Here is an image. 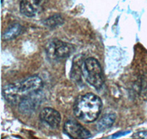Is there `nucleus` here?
Here are the masks:
<instances>
[{"label":"nucleus","instance_id":"1","mask_svg":"<svg viewBox=\"0 0 147 139\" xmlns=\"http://www.w3.org/2000/svg\"><path fill=\"white\" fill-rule=\"evenodd\" d=\"M43 86V81L38 76H31L22 82L5 86L2 93L5 100L11 103L21 102L33 93L38 92Z\"/></svg>","mask_w":147,"mask_h":139},{"label":"nucleus","instance_id":"2","mask_svg":"<svg viewBox=\"0 0 147 139\" xmlns=\"http://www.w3.org/2000/svg\"><path fill=\"white\" fill-rule=\"evenodd\" d=\"M102 108L100 98L96 94L88 93L80 96L76 101L74 112L79 119L85 122H93L96 120Z\"/></svg>","mask_w":147,"mask_h":139},{"label":"nucleus","instance_id":"3","mask_svg":"<svg viewBox=\"0 0 147 139\" xmlns=\"http://www.w3.org/2000/svg\"><path fill=\"white\" fill-rule=\"evenodd\" d=\"M82 74L89 84L96 89L102 88L104 84L102 70L99 62L94 58H88L83 61Z\"/></svg>","mask_w":147,"mask_h":139},{"label":"nucleus","instance_id":"4","mask_svg":"<svg viewBox=\"0 0 147 139\" xmlns=\"http://www.w3.org/2000/svg\"><path fill=\"white\" fill-rule=\"evenodd\" d=\"M46 50L49 58L56 60L69 57L73 53L74 48L69 43L54 39L49 42Z\"/></svg>","mask_w":147,"mask_h":139},{"label":"nucleus","instance_id":"5","mask_svg":"<svg viewBox=\"0 0 147 139\" xmlns=\"http://www.w3.org/2000/svg\"><path fill=\"white\" fill-rule=\"evenodd\" d=\"M64 132L71 138L86 139L91 137L90 132L74 120L66 122L64 125Z\"/></svg>","mask_w":147,"mask_h":139},{"label":"nucleus","instance_id":"6","mask_svg":"<svg viewBox=\"0 0 147 139\" xmlns=\"http://www.w3.org/2000/svg\"><path fill=\"white\" fill-rule=\"evenodd\" d=\"M40 119L52 128H57L61 122L60 113L52 108H45L42 110L40 114Z\"/></svg>","mask_w":147,"mask_h":139},{"label":"nucleus","instance_id":"7","mask_svg":"<svg viewBox=\"0 0 147 139\" xmlns=\"http://www.w3.org/2000/svg\"><path fill=\"white\" fill-rule=\"evenodd\" d=\"M38 92L30 94L21 101L19 104V110L21 112L24 114L30 113L34 111L36 107H38L40 100L38 99Z\"/></svg>","mask_w":147,"mask_h":139},{"label":"nucleus","instance_id":"8","mask_svg":"<svg viewBox=\"0 0 147 139\" xmlns=\"http://www.w3.org/2000/svg\"><path fill=\"white\" fill-rule=\"evenodd\" d=\"M40 0H22L20 10L27 17H33L38 10Z\"/></svg>","mask_w":147,"mask_h":139},{"label":"nucleus","instance_id":"9","mask_svg":"<svg viewBox=\"0 0 147 139\" xmlns=\"http://www.w3.org/2000/svg\"><path fill=\"white\" fill-rule=\"evenodd\" d=\"M116 116L114 114H107L104 115L101 119L97 123L96 128L99 131H104L105 130H107L108 128H111L112 125L113 124L115 120Z\"/></svg>","mask_w":147,"mask_h":139},{"label":"nucleus","instance_id":"10","mask_svg":"<svg viewBox=\"0 0 147 139\" xmlns=\"http://www.w3.org/2000/svg\"><path fill=\"white\" fill-rule=\"evenodd\" d=\"M22 27L19 23H14L9 27L2 35V39L5 40H9L14 39L20 35Z\"/></svg>","mask_w":147,"mask_h":139},{"label":"nucleus","instance_id":"11","mask_svg":"<svg viewBox=\"0 0 147 139\" xmlns=\"http://www.w3.org/2000/svg\"><path fill=\"white\" fill-rule=\"evenodd\" d=\"M83 61L82 59L77 57L73 62V67L71 70V76L74 79H78L80 78L81 73H82V65Z\"/></svg>","mask_w":147,"mask_h":139},{"label":"nucleus","instance_id":"12","mask_svg":"<svg viewBox=\"0 0 147 139\" xmlns=\"http://www.w3.org/2000/svg\"><path fill=\"white\" fill-rule=\"evenodd\" d=\"M63 23V19L60 15H54L51 18H49L44 21V24L46 26L50 27H55L59 25H62Z\"/></svg>","mask_w":147,"mask_h":139},{"label":"nucleus","instance_id":"13","mask_svg":"<svg viewBox=\"0 0 147 139\" xmlns=\"http://www.w3.org/2000/svg\"><path fill=\"white\" fill-rule=\"evenodd\" d=\"M132 138H147V132H138L136 134L134 135Z\"/></svg>","mask_w":147,"mask_h":139}]
</instances>
